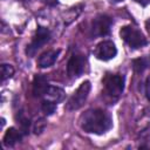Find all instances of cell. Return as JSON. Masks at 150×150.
Returning <instances> with one entry per match:
<instances>
[{"label":"cell","instance_id":"cell-11","mask_svg":"<svg viewBox=\"0 0 150 150\" xmlns=\"http://www.w3.org/2000/svg\"><path fill=\"white\" fill-rule=\"evenodd\" d=\"M22 139V131H19L15 128H9L4 136V144L6 146H14Z\"/></svg>","mask_w":150,"mask_h":150},{"label":"cell","instance_id":"cell-13","mask_svg":"<svg viewBox=\"0 0 150 150\" xmlns=\"http://www.w3.org/2000/svg\"><path fill=\"white\" fill-rule=\"evenodd\" d=\"M149 67H150V56H143L132 60V68L136 73H143Z\"/></svg>","mask_w":150,"mask_h":150},{"label":"cell","instance_id":"cell-14","mask_svg":"<svg viewBox=\"0 0 150 150\" xmlns=\"http://www.w3.org/2000/svg\"><path fill=\"white\" fill-rule=\"evenodd\" d=\"M15 118H16V121H18L20 128H21L22 134H28L29 127H30V121H29V118L25 115L23 110H19V111L16 112V115H15Z\"/></svg>","mask_w":150,"mask_h":150},{"label":"cell","instance_id":"cell-10","mask_svg":"<svg viewBox=\"0 0 150 150\" xmlns=\"http://www.w3.org/2000/svg\"><path fill=\"white\" fill-rule=\"evenodd\" d=\"M60 53H61L60 49H53V50H47V52L42 53L38 59V66L40 68L52 67L55 63V61L57 60Z\"/></svg>","mask_w":150,"mask_h":150},{"label":"cell","instance_id":"cell-16","mask_svg":"<svg viewBox=\"0 0 150 150\" xmlns=\"http://www.w3.org/2000/svg\"><path fill=\"white\" fill-rule=\"evenodd\" d=\"M0 68H1V82H5L7 79H9L14 75V68L12 64L2 63Z\"/></svg>","mask_w":150,"mask_h":150},{"label":"cell","instance_id":"cell-5","mask_svg":"<svg viewBox=\"0 0 150 150\" xmlns=\"http://www.w3.org/2000/svg\"><path fill=\"white\" fill-rule=\"evenodd\" d=\"M112 26V19L105 14L97 15L93 21L90 26V35L93 38L96 36H105L110 33Z\"/></svg>","mask_w":150,"mask_h":150},{"label":"cell","instance_id":"cell-2","mask_svg":"<svg viewBox=\"0 0 150 150\" xmlns=\"http://www.w3.org/2000/svg\"><path fill=\"white\" fill-rule=\"evenodd\" d=\"M120 36L123 39V41L132 49H138L144 47L148 42L145 36L141 30L132 26H124L120 30Z\"/></svg>","mask_w":150,"mask_h":150},{"label":"cell","instance_id":"cell-15","mask_svg":"<svg viewBox=\"0 0 150 150\" xmlns=\"http://www.w3.org/2000/svg\"><path fill=\"white\" fill-rule=\"evenodd\" d=\"M56 104H57V103H55V102H53V101H50V100L45 98V100L42 101V104H41V110H42V112H43L46 116L53 115L54 111L56 110Z\"/></svg>","mask_w":150,"mask_h":150},{"label":"cell","instance_id":"cell-12","mask_svg":"<svg viewBox=\"0 0 150 150\" xmlns=\"http://www.w3.org/2000/svg\"><path fill=\"white\" fill-rule=\"evenodd\" d=\"M64 96H66L64 90L60 87H54V86H49V88H48V90L45 95V97L47 100H50L55 103H59V102L63 101Z\"/></svg>","mask_w":150,"mask_h":150},{"label":"cell","instance_id":"cell-20","mask_svg":"<svg viewBox=\"0 0 150 150\" xmlns=\"http://www.w3.org/2000/svg\"><path fill=\"white\" fill-rule=\"evenodd\" d=\"M134 1H136V2L139 4L141 6H148V5L150 4V0H134Z\"/></svg>","mask_w":150,"mask_h":150},{"label":"cell","instance_id":"cell-3","mask_svg":"<svg viewBox=\"0 0 150 150\" xmlns=\"http://www.w3.org/2000/svg\"><path fill=\"white\" fill-rule=\"evenodd\" d=\"M90 89H91V84L89 81L82 82L79 86V88L74 91V94L70 96L68 102L66 103V109L69 111L80 109L84 104V102H86V100L90 93Z\"/></svg>","mask_w":150,"mask_h":150},{"label":"cell","instance_id":"cell-18","mask_svg":"<svg viewBox=\"0 0 150 150\" xmlns=\"http://www.w3.org/2000/svg\"><path fill=\"white\" fill-rule=\"evenodd\" d=\"M144 91H145V96H146V98L150 101V77H148L146 81H145Z\"/></svg>","mask_w":150,"mask_h":150},{"label":"cell","instance_id":"cell-4","mask_svg":"<svg viewBox=\"0 0 150 150\" xmlns=\"http://www.w3.org/2000/svg\"><path fill=\"white\" fill-rule=\"evenodd\" d=\"M50 36H52V33L47 27L39 26L35 32V35L33 36V40L26 48V54L29 57H33L36 54V52L41 49L50 40Z\"/></svg>","mask_w":150,"mask_h":150},{"label":"cell","instance_id":"cell-21","mask_svg":"<svg viewBox=\"0 0 150 150\" xmlns=\"http://www.w3.org/2000/svg\"><path fill=\"white\" fill-rule=\"evenodd\" d=\"M111 2H120V1H122V0H110Z\"/></svg>","mask_w":150,"mask_h":150},{"label":"cell","instance_id":"cell-6","mask_svg":"<svg viewBox=\"0 0 150 150\" xmlns=\"http://www.w3.org/2000/svg\"><path fill=\"white\" fill-rule=\"evenodd\" d=\"M104 89L111 97H118L124 90V76L118 74L107 75L103 80Z\"/></svg>","mask_w":150,"mask_h":150},{"label":"cell","instance_id":"cell-1","mask_svg":"<svg viewBox=\"0 0 150 150\" xmlns=\"http://www.w3.org/2000/svg\"><path fill=\"white\" fill-rule=\"evenodd\" d=\"M80 125L86 132L103 135L112 128V117L103 109L91 108L80 116Z\"/></svg>","mask_w":150,"mask_h":150},{"label":"cell","instance_id":"cell-7","mask_svg":"<svg viewBox=\"0 0 150 150\" xmlns=\"http://www.w3.org/2000/svg\"><path fill=\"white\" fill-rule=\"evenodd\" d=\"M87 59L82 54H74L70 56L67 63V74L70 79H76L81 76L86 69Z\"/></svg>","mask_w":150,"mask_h":150},{"label":"cell","instance_id":"cell-8","mask_svg":"<svg viewBox=\"0 0 150 150\" xmlns=\"http://www.w3.org/2000/svg\"><path fill=\"white\" fill-rule=\"evenodd\" d=\"M95 56L101 60V61H109L111 59H114L117 54V48L115 46V43L110 40H104L102 42H100L95 50H94Z\"/></svg>","mask_w":150,"mask_h":150},{"label":"cell","instance_id":"cell-9","mask_svg":"<svg viewBox=\"0 0 150 150\" xmlns=\"http://www.w3.org/2000/svg\"><path fill=\"white\" fill-rule=\"evenodd\" d=\"M49 88V84H48V80L45 75H41V74H38L34 76V80H33V95L35 97H42L46 95L47 90Z\"/></svg>","mask_w":150,"mask_h":150},{"label":"cell","instance_id":"cell-17","mask_svg":"<svg viewBox=\"0 0 150 150\" xmlns=\"http://www.w3.org/2000/svg\"><path fill=\"white\" fill-rule=\"evenodd\" d=\"M45 127H46V122H45V118L40 117L38 118L35 122H34V125H33V131L34 134H41L43 130H45Z\"/></svg>","mask_w":150,"mask_h":150},{"label":"cell","instance_id":"cell-19","mask_svg":"<svg viewBox=\"0 0 150 150\" xmlns=\"http://www.w3.org/2000/svg\"><path fill=\"white\" fill-rule=\"evenodd\" d=\"M46 5H48V6H55V5H57V0H42Z\"/></svg>","mask_w":150,"mask_h":150}]
</instances>
